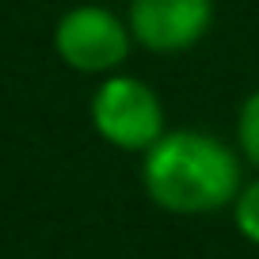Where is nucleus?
<instances>
[{"instance_id":"f257e3e1","label":"nucleus","mask_w":259,"mask_h":259,"mask_svg":"<svg viewBox=\"0 0 259 259\" xmlns=\"http://www.w3.org/2000/svg\"><path fill=\"white\" fill-rule=\"evenodd\" d=\"M236 145L194 126L168 130L149 153H141V191L160 213L210 218L236 202L244 187Z\"/></svg>"},{"instance_id":"f03ea898","label":"nucleus","mask_w":259,"mask_h":259,"mask_svg":"<svg viewBox=\"0 0 259 259\" xmlns=\"http://www.w3.org/2000/svg\"><path fill=\"white\" fill-rule=\"evenodd\" d=\"M88 122L99 141L134 156L149 153L168 134L164 99L156 96L153 84L134 73H111L96 84L88 99Z\"/></svg>"},{"instance_id":"7ed1b4c3","label":"nucleus","mask_w":259,"mask_h":259,"mask_svg":"<svg viewBox=\"0 0 259 259\" xmlns=\"http://www.w3.org/2000/svg\"><path fill=\"white\" fill-rule=\"evenodd\" d=\"M134 34L126 16L103 8V4H76L61 12L54 23V54L65 69L80 76H111L122 73V65L134 54Z\"/></svg>"},{"instance_id":"20e7f679","label":"nucleus","mask_w":259,"mask_h":259,"mask_svg":"<svg viewBox=\"0 0 259 259\" xmlns=\"http://www.w3.org/2000/svg\"><path fill=\"white\" fill-rule=\"evenodd\" d=\"M213 12V0H130L126 23L141 50L156 57H179L210 34Z\"/></svg>"},{"instance_id":"39448f33","label":"nucleus","mask_w":259,"mask_h":259,"mask_svg":"<svg viewBox=\"0 0 259 259\" xmlns=\"http://www.w3.org/2000/svg\"><path fill=\"white\" fill-rule=\"evenodd\" d=\"M233 145L240 160L259 176V88H251L236 107V126H233Z\"/></svg>"},{"instance_id":"423d86ee","label":"nucleus","mask_w":259,"mask_h":259,"mask_svg":"<svg viewBox=\"0 0 259 259\" xmlns=\"http://www.w3.org/2000/svg\"><path fill=\"white\" fill-rule=\"evenodd\" d=\"M229 213H233V225L240 233V240L259 248V176L244 179V187L236 194V202L229 206Z\"/></svg>"}]
</instances>
